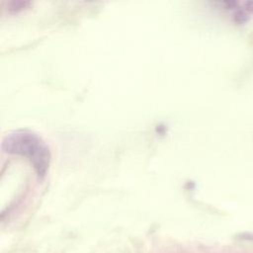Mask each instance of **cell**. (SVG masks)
<instances>
[{
    "instance_id": "6da1fadb",
    "label": "cell",
    "mask_w": 253,
    "mask_h": 253,
    "mask_svg": "<svg viewBox=\"0 0 253 253\" xmlns=\"http://www.w3.org/2000/svg\"><path fill=\"white\" fill-rule=\"evenodd\" d=\"M5 152L27 157L38 174L43 176L48 168L50 154L45 143L29 130H15L8 133L2 142Z\"/></svg>"
},
{
    "instance_id": "7a4b0ae2",
    "label": "cell",
    "mask_w": 253,
    "mask_h": 253,
    "mask_svg": "<svg viewBox=\"0 0 253 253\" xmlns=\"http://www.w3.org/2000/svg\"><path fill=\"white\" fill-rule=\"evenodd\" d=\"M248 20H249V14L244 9H238L232 15V21L238 26L246 24Z\"/></svg>"
},
{
    "instance_id": "3957f363",
    "label": "cell",
    "mask_w": 253,
    "mask_h": 253,
    "mask_svg": "<svg viewBox=\"0 0 253 253\" xmlns=\"http://www.w3.org/2000/svg\"><path fill=\"white\" fill-rule=\"evenodd\" d=\"M243 9L248 13V14H253V0L246 1L243 4Z\"/></svg>"
}]
</instances>
